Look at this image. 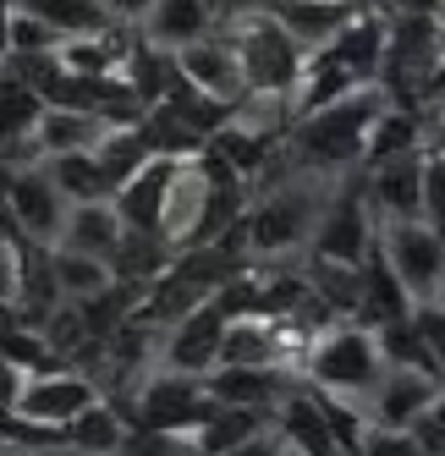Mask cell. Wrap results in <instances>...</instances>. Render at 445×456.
Returning <instances> with one entry per match:
<instances>
[{
    "label": "cell",
    "mask_w": 445,
    "mask_h": 456,
    "mask_svg": "<svg viewBox=\"0 0 445 456\" xmlns=\"http://www.w3.org/2000/svg\"><path fill=\"white\" fill-rule=\"evenodd\" d=\"M214 28H220L214 0H154L143 12V22H138V34L149 45H160V50H182V45L214 34Z\"/></svg>",
    "instance_id": "16"
},
{
    "label": "cell",
    "mask_w": 445,
    "mask_h": 456,
    "mask_svg": "<svg viewBox=\"0 0 445 456\" xmlns=\"http://www.w3.org/2000/svg\"><path fill=\"white\" fill-rule=\"evenodd\" d=\"M50 182L67 192V204H88V199H110V176L100 171L93 149H67V154H44Z\"/></svg>",
    "instance_id": "25"
},
{
    "label": "cell",
    "mask_w": 445,
    "mask_h": 456,
    "mask_svg": "<svg viewBox=\"0 0 445 456\" xmlns=\"http://www.w3.org/2000/svg\"><path fill=\"white\" fill-rule=\"evenodd\" d=\"M352 456H424L412 429H385V423H363V435L352 445Z\"/></svg>",
    "instance_id": "28"
},
{
    "label": "cell",
    "mask_w": 445,
    "mask_h": 456,
    "mask_svg": "<svg viewBox=\"0 0 445 456\" xmlns=\"http://www.w3.org/2000/svg\"><path fill=\"white\" fill-rule=\"evenodd\" d=\"M12 6L17 0H0V61L12 55Z\"/></svg>",
    "instance_id": "35"
},
{
    "label": "cell",
    "mask_w": 445,
    "mask_h": 456,
    "mask_svg": "<svg viewBox=\"0 0 445 456\" xmlns=\"http://www.w3.org/2000/svg\"><path fill=\"white\" fill-rule=\"evenodd\" d=\"M28 12H39L61 39H83V34H105L116 17L105 12V0H22Z\"/></svg>",
    "instance_id": "26"
},
{
    "label": "cell",
    "mask_w": 445,
    "mask_h": 456,
    "mask_svg": "<svg viewBox=\"0 0 445 456\" xmlns=\"http://www.w3.org/2000/svg\"><path fill=\"white\" fill-rule=\"evenodd\" d=\"M320 204H325V199H320L308 182H297V176H286V182L264 187L259 199H247L242 220L231 225L242 258H264V265H270V258H292V253L308 242Z\"/></svg>",
    "instance_id": "4"
},
{
    "label": "cell",
    "mask_w": 445,
    "mask_h": 456,
    "mask_svg": "<svg viewBox=\"0 0 445 456\" xmlns=\"http://www.w3.org/2000/svg\"><path fill=\"white\" fill-rule=\"evenodd\" d=\"M220 336H226V314L214 308V297H204L198 308H187L182 319L166 324L160 363L187 369V374H209L220 363Z\"/></svg>",
    "instance_id": "11"
},
{
    "label": "cell",
    "mask_w": 445,
    "mask_h": 456,
    "mask_svg": "<svg viewBox=\"0 0 445 456\" xmlns=\"http://www.w3.org/2000/svg\"><path fill=\"white\" fill-rule=\"evenodd\" d=\"M374 248L391 265V275L407 286L412 303H429L434 297V286L445 275V232H440L434 220H424V215L418 220H379Z\"/></svg>",
    "instance_id": "6"
},
{
    "label": "cell",
    "mask_w": 445,
    "mask_h": 456,
    "mask_svg": "<svg viewBox=\"0 0 445 456\" xmlns=\"http://www.w3.org/2000/svg\"><path fill=\"white\" fill-rule=\"evenodd\" d=\"M424 100H429V110L440 116V126H445V61H440V72L429 77V94H424Z\"/></svg>",
    "instance_id": "34"
},
{
    "label": "cell",
    "mask_w": 445,
    "mask_h": 456,
    "mask_svg": "<svg viewBox=\"0 0 445 456\" xmlns=\"http://www.w3.org/2000/svg\"><path fill=\"white\" fill-rule=\"evenodd\" d=\"M149 6H154V0H105V12H110V17H116L121 28H138Z\"/></svg>",
    "instance_id": "33"
},
{
    "label": "cell",
    "mask_w": 445,
    "mask_h": 456,
    "mask_svg": "<svg viewBox=\"0 0 445 456\" xmlns=\"http://www.w3.org/2000/svg\"><path fill=\"white\" fill-rule=\"evenodd\" d=\"M275 429H280V440H286V451H292V456H341L330 423H325L320 402H313V390L303 379L286 390V402L275 407Z\"/></svg>",
    "instance_id": "14"
},
{
    "label": "cell",
    "mask_w": 445,
    "mask_h": 456,
    "mask_svg": "<svg viewBox=\"0 0 445 456\" xmlns=\"http://www.w3.org/2000/svg\"><path fill=\"white\" fill-rule=\"evenodd\" d=\"M247 6H259V0H214V17H231V12H247Z\"/></svg>",
    "instance_id": "36"
},
{
    "label": "cell",
    "mask_w": 445,
    "mask_h": 456,
    "mask_svg": "<svg viewBox=\"0 0 445 456\" xmlns=\"http://www.w3.org/2000/svg\"><path fill=\"white\" fill-rule=\"evenodd\" d=\"M171 166H176V154H160V149H154L143 166L110 192V204H116V215H121V225H138V232H154V225H160V199H166Z\"/></svg>",
    "instance_id": "15"
},
{
    "label": "cell",
    "mask_w": 445,
    "mask_h": 456,
    "mask_svg": "<svg viewBox=\"0 0 445 456\" xmlns=\"http://www.w3.org/2000/svg\"><path fill=\"white\" fill-rule=\"evenodd\" d=\"M264 423H275V418H270V412H259V407H231V402H214V407H209V418L193 429V451H198V456H220V451L242 445L247 435H259Z\"/></svg>",
    "instance_id": "22"
},
{
    "label": "cell",
    "mask_w": 445,
    "mask_h": 456,
    "mask_svg": "<svg viewBox=\"0 0 445 456\" xmlns=\"http://www.w3.org/2000/svg\"><path fill=\"white\" fill-rule=\"evenodd\" d=\"M17 281H22V242L0 237V303H17Z\"/></svg>",
    "instance_id": "31"
},
{
    "label": "cell",
    "mask_w": 445,
    "mask_h": 456,
    "mask_svg": "<svg viewBox=\"0 0 445 456\" xmlns=\"http://www.w3.org/2000/svg\"><path fill=\"white\" fill-rule=\"evenodd\" d=\"M110 121H100L93 110H72V105H44L39 126H34V149L44 154H67V149H93Z\"/></svg>",
    "instance_id": "20"
},
{
    "label": "cell",
    "mask_w": 445,
    "mask_h": 456,
    "mask_svg": "<svg viewBox=\"0 0 445 456\" xmlns=\"http://www.w3.org/2000/svg\"><path fill=\"white\" fill-rule=\"evenodd\" d=\"M171 61H176V72L193 83V88H204L209 100H220V105H237L242 94H247V83H242V67H237V55H231V45H226V34H204V39H193V45H182V50H171Z\"/></svg>",
    "instance_id": "13"
},
{
    "label": "cell",
    "mask_w": 445,
    "mask_h": 456,
    "mask_svg": "<svg viewBox=\"0 0 445 456\" xmlns=\"http://www.w3.org/2000/svg\"><path fill=\"white\" fill-rule=\"evenodd\" d=\"M379 220L368 209V192L363 187H341L320 204L313 215V232H308V253L313 258H341V265H363L368 248H374Z\"/></svg>",
    "instance_id": "8"
},
{
    "label": "cell",
    "mask_w": 445,
    "mask_h": 456,
    "mask_svg": "<svg viewBox=\"0 0 445 456\" xmlns=\"http://www.w3.org/2000/svg\"><path fill=\"white\" fill-rule=\"evenodd\" d=\"M280 456H292V451H280Z\"/></svg>",
    "instance_id": "39"
},
{
    "label": "cell",
    "mask_w": 445,
    "mask_h": 456,
    "mask_svg": "<svg viewBox=\"0 0 445 456\" xmlns=\"http://www.w3.org/2000/svg\"><path fill=\"white\" fill-rule=\"evenodd\" d=\"M424 220L445 225V149L424 143Z\"/></svg>",
    "instance_id": "29"
},
{
    "label": "cell",
    "mask_w": 445,
    "mask_h": 456,
    "mask_svg": "<svg viewBox=\"0 0 445 456\" xmlns=\"http://www.w3.org/2000/svg\"><path fill=\"white\" fill-rule=\"evenodd\" d=\"M280 451H286L280 429H275V423H264L259 435H247L242 445H231V451H220V456H280Z\"/></svg>",
    "instance_id": "32"
},
{
    "label": "cell",
    "mask_w": 445,
    "mask_h": 456,
    "mask_svg": "<svg viewBox=\"0 0 445 456\" xmlns=\"http://www.w3.org/2000/svg\"><path fill=\"white\" fill-rule=\"evenodd\" d=\"M50 275H55V291H61V303H88V297H100V291L116 286V270L105 265V258H93V253H77V248H50Z\"/></svg>",
    "instance_id": "21"
},
{
    "label": "cell",
    "mask_w": 445,
    "mask_h": 456,
    "mask_svg": "<svg viewBox=\"0 0 445 456\" xmlns=\"http://www.w3.org/2000/svg\"><path fill=\"white\" fill-rule=\"evenodd\" d=\"M39 50H61V34L39 12H28L17 0V6H12V55H39Z\"/></svg>",
    "instance_id": "27"
},
{
    "label": "cell",
    "mask_w": 445,
    "mask_h": 456,
    "mask_svg": "<svg viewBox=\"0 0 445 456\" xmlns=\"http://www.w3.org/2000/svg\"><path fill=\"white\" fill-rule=\"evenodd\" d=\"M220 34H226L237 67H242V83L247 94H297V77H303V45L275 22V12L264 6H247V12H231L220 17Z\"/></svg>",
    "instance_id": "2"
},
{
    "label": "cell",
    "mask_w": 445,
    "mask_h": 456,
    "mask_svg": "<svg viewBox=\"0 0 445 456\" xmlns=\"http://www.w3.org/2000/svg\"><path fill=\"white\" fill-rule=\"evenodd\" d=\"M363 192H368L374 220H418L424 215V149L391 154L379 166H368Z\"/></svg>",
    "instance_id": "12"
},
{
    "label": "cell",
    "mask_w": 445,
    "mask_h": 456,
    "mask_svg": "<svg viewBox=\"0 0 445 456\" xmlns=\"http://www.w3.org/2000/svg\"><path fill=\"white\" fill-rule=\"evenodd\" d=\"M412 149H424V121L412 105H379L374 126H368V143H363V166H379V159H391V154H412Z\"/></svg>",
    "instance_id": "23"
},
{
    "label": "cell",
    "mask_w": 445,
    "mask_h": 456,
    "mask_svg": "<svg viewBox=\"0 0 445 456\" xmlns=\"http://www.w3.org/2000/svg\"><path fill=\"white\" fill-rule=\"evenodd\" d=\"M440 379L424 374V369H401V363H385L379 369V379L363 390V418L368 423H385V429H412L418 423V412L434 402Z\"/></svg>",
    "instance_id": "10"
},
{
    "label": "cell",
    "mask_w": 445,
    "mask_h": 456,
    "mask_svg": "<svg viewBox=\"0 0 445 456\" xmlns=\"http://www.w3.org/2000/svg\"><path fill=\"white\" fill-rule=\"evenodd\" d=\"M412 303L407 297V286L391 275V265L379 258V248H368V258H363V297H358V314L352 319H363L368 330H379V324H396V319H407Z\"/></svg>",
    "instance_id": "19"
},
{
    "label": "cell",
    "mask_w": 445,
    "mask_h": 456,
    "mask_svg": "<svg viewBox=\"0 0 445 456\" xmlns=\"http://www.w3.org/2000/svg\"><path fill=\"white\" fill-rule=\"evenodd\" d=\"M209 407H214V396H209L204 374H187V369L160 363L154 374H143V385H138V396H133V423L193 435L198 423L209 418Z\"/></svg>",
    "instance_id": "7"
},
{
    "label": "cell",
    "mask_w": 445,
    "mask_h": 456,
    "mask_svg": "<svg viewBox=\"0 0 445 456\" xmlns=\"http://www.w3.org/2000/svg\"><path fill=\"white\" fill-rule=\"evenodd\" d=\"M412 435H418L424 456H445V385L434 390V402L418 412V423H412Z\"/></svg>",
    "instance_id": "30"
},
{
    "label": "cell",
    "mask_w": 445,
    "mask_h": 456,
    "mask_svg": "<svg viewBox=\"0 0 445 456\" xmlns=\"http://www.w3.org/2000/svg\"><path fill=\"white\" fill-rule=\"evenodd\" d=\"M6 215H12V237H28V242H39V248H55L61 225H67V192L50 182L44 159H28V166L12 171Z\"/></svg>",
    "instance_id": "9"
},
{
    "label": "cell",
    "mask_w": 445,
    "mask_h": 456,
    "mask_svg": "<svg viewBox=\"0 0 445 456\" xmlns=\"http://www.w3.org/2000/svg\"><path fill=\"white\" fill-rule=\"evenodd\" d=\"M121 435H126V418L100 396L93 407H83L67 429H61V445L77 451V456H116L121 451Z\"/></svg>",
    "instance_id": "24"
},
{
    "label": "cell",
    "mask_w": 445,
    "mask_h": 456,
    "mask_svg": "<svg viewBox=\"0 0 445 456\" xmlns=\"http://www.w3.org/2000/svg\"><path fill=\"white\" fill-rule=\"evenodd\" d=\"M385 105L379 83H363L352 94H341L330 105H313L292 116V143L297 159L313 171H346V166H363V143H368V126Z\"/></svg>",
    "instance_id": "1"
},
{
    "label": "cell",
    "mask_w": 445,
    "mask_h": 456,
    "mask_svg": "<svg viewBox=\"0 0 445 456\" xmlns=\"http://www.w3.org/2000/svg\"><path fill=\"white\" fill-rule=\"evenodd\" d=\"M264 6L275 12V22L286 28V34L303 45V55L320 50L352 12H363V6H346V0H264Z\"/></svg>",
    "instance_id": "18"
},
{
    "label": "cell",
    "mask_w": 445,
    "mask_h": 456,
    "mask_svg": "<svg viewBox=\"0 0 445 456\" xmlns=\"http://www.w3.org/2000/svg\"><path fill=\"white\" fill-rule=\"evenodd\" d=\"M385 357H379V336L368 330L363 319H330L308 336L303 346V385L313 390H330V396L346 402H363V390L379 379Z\"/></svg>",
    "instance_id": "3"
},
{
    "label": "cell",
    "mask_w": 445,
    "mask_h": 456,
    "mask_svg": "<svg viewBox=\"0 0 445 456\" xmlns=\"http://www.w3.org/2000/svg\"><path fill=\"white\" fill-rule=\"evenodd\" d=\"M100 402V385H93L83 369H22L17 385V418H12V445H61V429Z\"/></svg>",
    "instance_id": "5"
},
{
    "label": "cell",
    "mask_w": 445,
    "mask_h": 456,
    "mask_svg": "<svg viewBox=\"0 0 445 456\" xmlns=\"http://www.w3.org/2000/svg\"><path fill=\"white\" fill-rule=\"evenodd\" d=\"M429 303H434V308L445 314V275H440V286H434V297H429Z\"/></svg>",
    "instance_id": "38"
},
{
    "label": "cell",
    "mask_w": 445,
    "mask_h": 456,
    "mask_svg": "<svg viewBox=\"0 0 445 456\" xmlns=\"http://www.w3.org/2000/svg\"><path fill=\"white\" fill-rule=\"evenodd\" d=\"M50 451H61V445H39V456H50ZM0 456H22V445H12V440H0ZM77 456V451H72Z\"/></svg>",
    "instance_id": "37"
},
{
    "label": "cell",
    "mask_w": 445,
    "mask_h": 456,
    "mask_svg": "<svg viewBox=\"0 0 445 456\" xmlns=\"http://www.w3.org/2000/svg\"><path fill=\"white\" fill-rule=\"evenodd\" d=\"M121 215L110 199H88V204H67V225H61V248H77V253H93L110 265V253L121 248Z\"/></svg>",
    "instance_id": "17"
}]
</instances>
